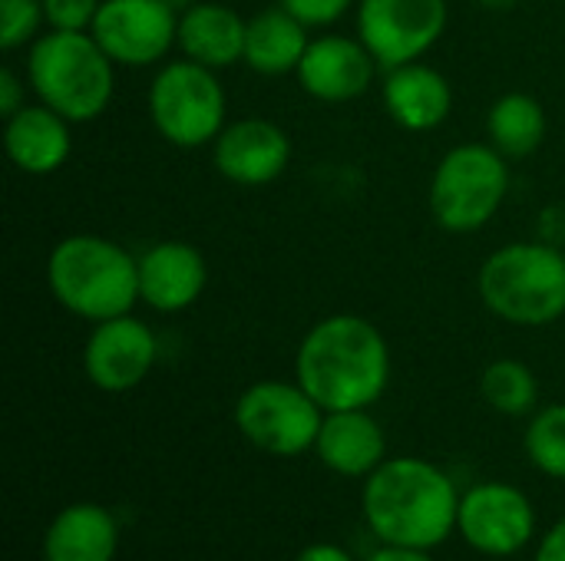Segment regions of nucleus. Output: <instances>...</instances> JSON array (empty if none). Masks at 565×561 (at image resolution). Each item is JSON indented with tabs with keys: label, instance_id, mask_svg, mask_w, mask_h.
<instances>
[{
	"label": "nucleus",
	"instance_id": "nucleus-18",
	"mask_svg": "<svg viewBox=\"0 0 565 561\" xmlns=\"http://www.w3.org/2000/svg\"><path fill=\"white\" fill-rule=\"evenodd\" d=\"M315 453L331 473L348 479H367L384 463L387 440L381 423L367 410H334L324 413Z\"/></svg>",
	"mask_w": 565,
	"mask_h": 561
},
{
	"label": "nucleus",
	"instance_id": "nucleus-7",
	"mask_svg": "<svg viewBox=\"0 0 565 561\" xmlns=\"http://www.w3.org/2000/svg\"><path fill=\"white\" fill-rule=\"evenodd\" d=\"M149 119L156 132L179 149H202L225 129V89L212 66L189 56L159 66L149 83Z\"/></svg>",
	"mask_w": 565,
	"mask_h": 561
},
{
	"label": "nucleus",
	"instance_id": "nucleus-5",
	"mask_svg": "<svg viewBox=\"0 0 565 561\" xmlns=\"http://www.w3.org/2000/svg\"><path fill=\"white\" fill-rule=\"evenodd\" d=\"M477 291L487 311L516 327H546L565 314V251L553 241H513L497 248Z\"/></svg>",
	"mask_w": 565,
	"mask_h": 561
},
{
	"label": "nucleus",
	"instance_id": "nucleus-2",
	"mask_svg": "<svg viewBox=\"0 0 565 561\" xmlns=\"http://www.w3.org/2000/svg\"><path fill=\"white\" fill-rule=\"evenodd\" d=\"M364 522L384 546L437 549L457 529L460 496L450 476L417 456L384 460L364 483Z\"/></svg>",
	"mask_w": 565,
	"mask_h": 561
},
{
	"label": "nucleus",
	"instance_id": "nucleus-29",
	"mask_svg": "<svg viewBox=\"0 0 565 561\" xmlns=\"http://www.w3.org/2000/svg\"><path fill=\"white\" fill-rule=\"evenodd\" d=\"M533 561H565V519L546 532V539L540 542Z\"/></svg>",
	"mask_w": 565,
	"mask_h": 561
},
{
	"label": "nucleus",
	"instance_id": "nucleus-25",
	"mask_svg": "<svg viewBox=\"0 0 565 561\" xmlns=\"http://www.w3.org/2000/svg\"><path fill=\"white\" fill-rule=\"evenodd\" d=\"M43 23V0H0V46L7 53L33 43Z\"/></svg>",
	"mask_w": 565,
	"mask_h": 561
},
{
	"label": "nucleus",
	"instance_id": "nucleus-11",
	"mask_svg": "<svg viewBox=\"0 0 565 561\" xmlns=\"http://www.w3.org/2000/svg\"><path fill=\"white\" fill-rule=\"evenodd\" d=\"M536 513L526 493L507 483H480L460 496L457 532L483 555L507 559L530 546Z\"/></svg>",
	"mask_w": 565,
	"mask_h": 561
},
{
	"label": "nucleus",
	"instance_id": "nucleus-14",
	"mask_svg": "<svg viewBox=\"0 0 565 561\" xmlns=\"http://www.w3.org/2000/svg\"><path fill=\"white\" fill-rule=\"evenodd\" d=\"M374 53L361 36L321 33L308 43L298 63L301 89L318 103H351L364 96L374 83Z\"/></svg>",
	"mask_w": 565,
	"mask_h": 561
},
{
	"label": "nucleus",
	"instance_id": "nucleus-32",
	"mask_svg": "<svg viewBox=\"0 0 565 561\" xmlns=\"http://www.w3.org/2000/svg\"><path fill=\"white\" fill-rule=\"evenodd\" d=\"M480 7H487V10H513L520 0H477Z\"/></svg>",
	"mask_w": 565,
	"mask_h": 561
},
{
	"label": "nucleus",
	"instance_id": "nucleus-6",
	"mask_svg": "<svg viewBox=\"0 0 565 561\" xmlns=\"http://www.w3.org/2000/svg\"><path fill=\"white\" fill-rule=\"evenodd\" d=\"M510 195V159L490 142L454 145L430 179V215L450 235L480 231Z\"/></svg>",
	"mask_w": 565,
	"mask_h": 561
},
{
	"label": "nucleus",
	"instance_id": "nucleus-28",
	"mask_svg": "<svg viewBox=\"0 0 565 561\" xmlns=\"http://www.w3.org/2000/svg\"><path fill=\"white\" fill-rule=\"evenodd\" d=\"M23 106H26V86H23V79L10 66H3L0 69V116L7 119V116H13Z\"/></svg>",
	"mask_w": 565,
	"mask_h": 561
},
{
	"label": "nucleus",
	"instance_id": "nucleus-31",
	"mask_svg": "<svg viewBox=\"0 0 565 561\" xmlns=\"http://www.w3.org/2000/svg\"><path fill=\"white\" fill-rule=\"evenodd\" d=\"M367 561H434V559H430V552H424V549H397V546H384V549H377V552H374Z\"/></svg>",
	"mask_w": 565,
	"mask_h": 561
},
{
	"label": "nucleus",
	"instance_id": "nucleus-9",
	"mask_svg": "<svg viewBox=\"0 0 565 561\" xmlns=\"http://www.w3.org/2000/svg\"><path fill=\"white\" fill-rule=\"evenodd\" d=\"M447 0H361L358 36L384 69L420 60L447 30Z\"/></svg>",
	"mask_w": 565,
	"mask_h": 561
},
{
	"label": "nucleus",
	"instance_id": "nucleus-27",
	"mask_svg": "<svg viewBox=\"0 0 565 561\" xmlns=\"http://www.w3.org/2000/svg\"><path fill=\"white\" fill-rule=\"evenodd\" d=\"M354 0H278V7H285L291 17H298L308 30L315 26H331L338 23Z\"/></svg>",
	"mask_w": 565,
	"mask_h": 561
},
{
	"label": "nucleus",
	"instance_id": "nucleus-17",
	"mask_svg": "<svg viewBox=\"0 0 565 561\" xmlns=\"http://www.w3.org/2000/svg\"><path fill=\"white\" fill-rule=\"evenodd\" d=\"M3 145L10 162L26 175H50L63 169L73 152L70 119L43 103H26L3 119Z\"/></svg>",
	"mask_w": 565,
	"mask_h": 561
},
{
	"label": "nucleus",
	"instance_id": "nucleus-19",
	"mask_svg": "<svg viewBox=\"0 0 565 561\" xmlns=\"http://www.w3.org/2000/svg\"><path fill=\"white\" fill-rule=\"evenodd\" d=\"M245 30L248 20L218 0H199L185 13H179V40L182 56L222 69L245 60Z\"/></svg>",
	"mask_w": 565,
	"mask_h": 561
},
{
	"label": "nucleus",
	"instance_id": "nucleus-24",
	"mask_svg": "<svg viewBox=\"0 0 565 561\" xmlns=\"http://www.w3.org/2000/svg\"><path fill=\"white\" fill-rule=\"evenodd\" d=\"M526 456L553 479H565V403H553L530 420Z\"/></svg>",
	"mask_w": 565,
	"mask_h": 561
},
{
	"label": "nucleus",
	"instance_id": "nucleus-20",
	"mask_svg": "<svg viewBox=\"0 0 565 561\" xmlns=\"http://www.w3.org/2000/svg\"><path fill=\"white\" fill-rule=\"evenodd\" d=\"M119 529L109 509L76 503L53 516L43 536V561H113Z\"/></svg>",
	"mask_w": 565,
	"mask_h": 561
},
{
	"label": "nucleus",
	"instance_id": "nucleus-12",
	"mask_svg": "<svg viewBox=\"0 0 565 561\" xmlns=\"http://www.w3.org/2000/svg\"><path fill=\"white\" fill-rule=\"evenodd\" d=\"M159 360V341L152 327L132 314L93 324L83 347V370L103 393H126L139 387Z\"/></svg>",
	"mask_w": 565,
	"mask_h": 561
},
{
	"label": "nucleus",
	"instance_id": "nucleus-10",
	"mask_svg": "<svg viewBox=\"0 0 565 561\" xmlns=\"http://www.w3.org/2000/svg\"><path fill=\"white\" fill-rule=\"evenodd\" d=\"M89 33L116 66H152L179 40V13L166 0H103Z\"/></svg>",
	"mask_w": 565,
	"mask_h": 561
},
{
	"label": "nucleus",
	"instance_id": "nucleus-23",
	"mask_svg": "<svg viewBox=\"0 0 565 561\" xmlns=\"http://www.w3.org/2000/svg\"><path fill=\"white\" fill-rule=\"evenodd\" d=\"M480 393H483V400L497 413H503V417H523V413H530L536 407L540 384H536V374L523 360L503 357V360H493L483 370Z\"/></svg>",
	"mask_w": 565,
	"mask_h": 561
},
{
	"label": "nucleus",
	"instance_id": "nucleus-1",
	"mask_svg": "<svg viewBox=\"0 0 565 561\" xmlns=\"http://www.w3.org/2000/svg\"><path fill=\"white\" fill-rule=\"evenodd\" d=\"M295 374L324 413L371 410L391 384V347L367 317L331 314L305 334Z\"/></svg>",
	"mask_w": 565,
	"mask_h": 561
},
{
	"label": "nucleus",
	"instance_id": "nucleus-22",
	"mask_svg": "<svg viewBox=\"0 0 565 561\" xmlns=\"http://www.w3.org/2000/svg\"><path fill=\"white\" fill-rule=\"evenodd\" d=\"M546 109L530 93H503L487 112L490 145L507 159L533 155L546 139Z\"/></svg>",
	"mask_w": 565,
	"mask_h": 561
},
{
	"label": "nucleus",
	"instance_id": "nucleus-3",
	"mask_svg": "<svg viewBox=\"0 0 565 561\" xmlns=\"http://www.w3.org/2000/svg\"><path fill=\"white\" fill-rule=\"evenodd\" d=\"M46 288L79 321L122 317L139 301V258L103 235H66L46 258Z\"/></svg>",
	"mask_w": 565,
	"mask_h": 561
},
{
	"label": "nucleus",
	"instance_id": "nucleus-30",
	"mask_svg": "<svg viewBox=\"0 0 565 561\" xmlns=\"http://www.w3.org/2000/svg\"><path fill=\"white\" fill-rule=\"evenodd\" d=\"M295 561H354L341 546H331V542H318V546H308L305 552H298Z\"/></svg>",
	"mask_w": 565,
	"mask_h": 561
},
{
	"label": "nucleus",
	"instance_id": "nucleus-21",
	"mask_svg": "<svg viewBox=\"0 0 565 561\" xmlns=\"http://www.w3.org/2000/svg\"><path fill=\"white\" fill-rule=\"evenodd\" d=\"M311 36L308 26L285 7H268L248 20L245 30V63L262 76L295 73Z\"/></svg>",
	"mask_w": 565,
	"mask_h": 561
},
{
	"label": "nucleus",
	"instance_id": "nucleus-26",
	"mask_svg": "<svg viewBox=\"0 0 565 561\" xmlns=\"http://www.w3.org/2000/svg\"><path fill=\"white\" fill-rule=\"evenodd\" d=\"M103 0H43L50 30H89Z\"/></svg>",
	"mask_w": 565,
	"mask_h": 561
},
{
	"label": "nucleus",
	"instance_id": "nucleus-15",
	"mask_svg": "<svg viewBox=\"0 0 565 561\" xmlns=\"http://www.w3.org/2000/svg\"><path fill=\"white\" fill-rule=\"evenodd\" d=\"M209 284L205 255L189 241H159L139 255V301L159 314L192 308Z\"/></svg>",
	"mask_w": 565,
	"mask_h": 561
},
{
	"label": "nucleus",
	"instance_id": "nucleus-16",
	"mask_svg": "<svg viewBox=\"0 0 565 561\" xmlns=\"http://www.w3.org/2000/svg\"><path fill=\"white\" fill-rule=\"evenodd\" d=\"M381 96L387 116L407 132H430L444 126L454 109L450 79L420 60L387 69Z\"/></svg>",
	"mask_w": 565,
	"mask_h": 561
},
{
	"label": "nucleus",
	"instance_id": "nucleus-33",
	"mask_svg": "<svg viewBox=\"0 0 565 561\" xmlns=\"http://www.w3.org/2000/svg\"><path fill=\"white\" fill-rule=\"evenodd\" d=\"M166 3H169V7H172L175 13H185V10H189L192 3H199V0H166Z\"/></svg>",
	"mask_w": 565,
	"mask_h": 561
},
{
	"label": "nucleus",
	"instance_id": "nucleus-8",
	"mask_svg": "<svg viewBox=\"0 0 565 561\" xmlns=\"http://www.w3.org/2000/svg\"><path fill=\"white\" fill-rule=\"evenodd\" d=\"M324 410L295 380H258L235 403L238 433L268 456H301L315 450Z\"/></svg>",
	"mask_w": 565,
	"mask_h": 561
},
{
	"label": "nucleus",
	"instance_id": "nucleus-4",
	"mask_svg": "<svg viewBox=\"0 0 565 561\" xmlns=\"http://www.w3.org/2000/svg\"><path fill=\"white\" fill-rule=\"evenodd\" d=\"M26 83L70 122H93L113 103L116 63L89 30H46L30 43Z\"/></svg>",
	"mask_w": 565,
	"mask_h": 561
},
{
	"label": "nucleus",
	"instance_id": "nucleus-13",
	"mask_svg": "<svg viewBox=\"0 0 565 561\" xmlns=\"http://www.w3.org/2000/svg\"><path fill=\"white\" fill-rule=\"evenodd\" d=\"M212 162L222 179L242 188L271 185L291 162V139L271 119H238L228 122L212 142Z\"/></svg>",
	"mask_w": 565,
	"mask_h": 561
}]
</instances>
